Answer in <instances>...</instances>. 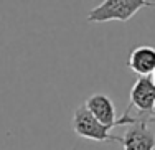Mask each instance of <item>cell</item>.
Listing matches in <instances>:
<instances>
[{
	"mask_svg": "<svg viewBox=\"0 0 155 150\" xmlns=\"http://www.w3.org/2000/svg\"><path fill=\"white\" fill-rule=\"evenodd\" d=\"M130 111H135V114L119 117L116 126H124V124L132 126L135 122H149L150 119L155 117V84L152 83L150 76H139L135 79L130 89V99H129L125 114H129Z\"/></svg>",
	"mask_w": 155,
	"mask_h": 150,
	"instance_id": "cell-1",
	"label": "cell"
},
{
	"mask_svg": "<svg viewBox=\"0 0 155 150\" xmlns=\"http://www.w3.org/2000/svg\"><path fill=\"white\" fill-rule=\"evenodd\" d=\"M150 5H153V3L143 2V0H106L91 10L87 15V21H94V23H102V21L110 20L127 21L140 8Z\"/></svg>",
	"mask_w": 155,
	"mask_h": 150,
	"instance_id": "cell-2",
	"label": "cell"
},
{
	"mask_svg": "<svg viewBox=\"0 0 155 150\" xmlns=\"http://www.w3.org/2000/svg\"><path fill=\"white\" fill-rule=\"evenodd\" d=\"M73 129L74 132L83 139H89V140L96 142H117L120 144L122 137H116V135L109 134V127L102 126L96 117L87 111V107L84 104H81L79 107L74 111L73 116Z\"/></svg>",
	"mask_w": 155,
	"mask_h": 150,
	"instance_id": "cell-3",
	"label": "cell"
},
{
	"mask_svg": "<svg viewBox=\"0 0 155 150\" xmlns=\"http://www.w3.org/2000/svg\"><path fill=\"white\" fill-rule=\"evenodd\" d=\"M120 144L124 150H153L155 134L149 129L147 122H135L129 126Z\"/></svg>",
	"mask_w": 155,
	"mask_h": 150,
	"instance_id": "cell-4",
	"label": "cell"
},
{
	"mask_svg": "<svg viewBox=\"0 0 155 150\" xmlns=\"http://www.w3.org/2000/svg\"><path fill=\"white\" fill-rule=\"evenodd\" d=\"M84 106L102 126L109 127V129L116 127V122H117L116 107H114V102L110 101L109 96H106V94H93L84 102Z\"/></svg>",
	"mask_w": 155,
	"mask_h": 150,
	"instance_id": "cell-5",
	"label": "cell"
},
{
	"mask_svg": "<svg viewBox=\"0 0 155 150\" xmlns=\"http://www.w3.org/2000/svg\"><path fill=\"white\" fill-rule=\"evenodd\" d=\"M127 68L139 76H149L155 71V48L153 46H137L130 51Z\"/></svg>",
	"mask_w": 155,
	"mask_h": 150,
	"instance_id": "cell-6",
	"label": "cell"
},
{
	"mask_svg": "<svg viewBox=\"0 0 155 150\" xmlns=\"http://www.w3.org/2000/svg\"><path fill=\"white\" fill-rule=\"evenodd\" d=\"M152 83H153V84H155V71H153V73H152Z\"/></svg>",
	"mask_w": 155,
	"mask_h": 150,
	"instance_id": "cell-7",
	"label": "cell"
}]
</instances>
